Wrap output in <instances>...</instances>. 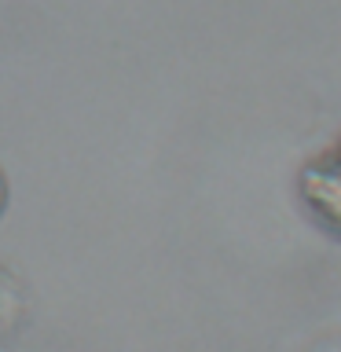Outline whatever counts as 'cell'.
I'll use <instances>...</instances> for the list:
<instances>
[{
    "label": "cell",
    "instance_id": "1",
    "mask_svg": "<svg viewBox=\"0 0 341 352\" xmlns=\"http://www.w3.org/2000/svg\"><path fill=\"white\" fill-rule=\"evenodd\" d=\"M4 198H8V187H4V176H0V213H4Z\"/></svg>",
    "mask_w": 341,
    "mask_h": 352
}]
</instances>
